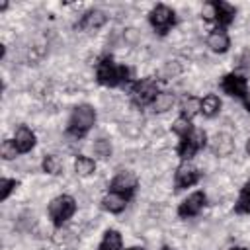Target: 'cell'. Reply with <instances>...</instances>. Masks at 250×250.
<instances>
[{"mask_svg":"<svg viewBox=\"0 0 250 250\" xmlns=\"http://www.w3.org/2000/svg\"><path fill=\"white\" fill-rule=\"evenodd\" d=\"M207 47L213 51V53H227L229 47H230V37L225 29H219L215 27L209 35H207Z\"/></svg>","mask_w":250,"mask_h":250,"instance_id":"cell-14","label":"cell"},{"mask_svg":"<svg viewBox=\"0 0 250 250\" xmlns=\"http://www.w3.org/2000/svg\"><path fill=\"white\" fill-rule=\"evenodd\" d=\"M94 152H96V156H100V158H109V156H111V145H109V141L98 139V141L94 143Z\"/></svg>","mask_w":250,"mask_h":250,"instance_id":"cell-26","label":"cell"},{"mask_svg":"<svg viewBox=\"0 0 250 250\" xmlns=\"http://www.w3.org/2000/svg\"><path fill=\"white\" fill-rule=\"evenodd\" d=\"M234 213H238V215H248L250 213V182H246L240 188L238 199L234 203Z\"/></svg>","mask_w":250,"mask_h":250,"instance_id":"cell-21","label":"cell"},{"mask_svg":"<svg viewBox=\"0 0 250 250\" xmlns=\"http://www.w3.org/2000/svg\"><path fill=\"white\" fill-rule=\"evenodd\" d=\"M174 105V96L172 94H168V92H160L158 94V98L154 100V104L150 105L152 107V111H166V109H170Z\"/></svg>","mask_w":250,"mask_h":250,"instance_id":"cell-23","label":"cell"},{"mask_svg":"<svg viewBox=\"0 0 250 250\" xmlns=\"http://www.w3.org/2000/svg\"><path fill=\"white\" fill-rule=\"evenodd\" d=\"M201 180V172L191 166L189 162H184L176 168V174H174V188L180 191V189H188L191 186H195L197 182Z\"/></svg>","mask_w":250,"mask_h":250,"instance_id":"cell-11","label":"cell"},{"mask_svg":"<svg viewBox=\"0 0 250 250\" xmlns=\"http://www.w3.org/2000/svg\"><path fill=\"white\" fill-rule=\"evenodd\" d=\"M0 154H2L4 160H12V158H16V156L20 154V152H18V146H16V143H14V139L2 141V145H0Z\"/></svg>","mask_w":250,"mask_h":250,"instance_id":"cell-25","label":"cell"},{"mask_svg":"<svg viewBox=\"0 0 250 250\" xmlns=\"http://www.w3.org/2000/svg\"><path fill=\"white\" fill-rule=\"evenodd\" d=\"M160 250H174V248H172V246H162Z\"/></svg>","mask_w":250,"mask_h":250,"instance_id":"cell-32","label":"cell"},{"mask_svg":"<svg viewBox=\"0 0 250 250\" xmlns=\"http://www.w3.org/2000/svg\"><path fill=\"white\" fill-rule=\"evenodd\" d=\"M18 188V182L16 180H10V178H2L0 180V199L6 201L10 197V193Z\"/></svg>","mask_w":250,"mask_h":250,"instance_id":"cell-27","label":"cell"},{"mask_svg":"<svg viewBox=\"0 0 250 250\" xmlns=\"http://www.w3.org/2000/svg\"><path fill=\"white\" fill-rule=\"evenodd\" d=\"M199 113V100L195 96H186L180 102V115L186 119H193Z\"/></svg>","mask_w":250,"mask_h":250,"instance_id":"cell-20","label":"cell"},{"mask_svg":"<svg viewBox=\"0 0 250 250\" xmlns=\"http://www.w3.org/2000/svg\"><path fill=\"white\" fill-rule=\"evenodd\" d=\"M96 123V111L90 104H80L72 109L70 117H68V127L66 133L74 139H82L88 135V131L94 127Z\"/></svg>","mask_w":250,"mask_h":250,"instance_id":"cell-2","label":"cell"},{"mask_svg":"<svg viewBox=\"0 0 250 250\" xmlns=\"http://www.w3.org/2000/svg\"><path fill=\"white\" fill-rule=\"evenodd\" d=\"M96 80L102 86L115 88L131 80V68L125 64H117L111 57H102L96 64Z\"/></svg>","mask_w":250,"mask_h":250,"instance_id":"cell-1","label":"cell"},{"mask_svg":"<svg viewBox=\"0 0 250 250\" xmlns=\"http://www.w3.org/2000/svg\"><path fill=\"white\" fill-rule=\"evenodd\" d=\"M127 203H129V197H125L121 193H115V191H107L102 199V207L107 213H121V211H125Z\"/></svg>","mask_w":250,"mask_h":250,"instance_id":"cell-15","label":"cell"},{"mask_svg":"<svg viewBox=\"0 0 250 250\" xmlns=\"http://www.w3.org/2000/svg\"><path fill=\"white\" fill-rule=\"evenodd\" d=\"M49 219L55 227H62L74 213H76V199L72 195H57L55 199H51L49 203Z\"/></svg>","mask_w":250,"mask_h":250,"instance_id":"cell-3","label":"cell"},{"mask_svg":"<svg viewBox=\"0 0 250 250\" xmlns=\"http://www.w3.org/2000/svg\"><path fill=\"white\" fill-rule=\"evenodd\" d=\"M242 104H244V107H246V111H250V90L246 92V96H244V100H242Z\"/></svg>","mask_w":250,"mask_h":250,"instance_id":"cell-28","label":"cell"},{"mask_svg":"<svg viewBox=\"0 0 250 250\" xmlns=\"http://www.w3.org/2000/svg\"><path fill=\"white\" fill-rule=\"evenodd\" d=\"M207 205V195L203 191H193L189 193L180 205H178V217L182 219H191L201 213V209Z\"/></svg>","mask_w":250,"mask_h":250,"instance_id":"cell-10","label":"cell"},{"mask_svg":"<svg viewBox=\"0 0 250 250\" xmlns=\"http://www.w3.org/2000/svg\"><path fill=\"white\" fill-rule=\"evenodd\" d=\"M205 145H207V133H205L203 129H197V127H195L189 135L180 137V143H178L176 152H178V156H180L184 162H189Z\"/></svg>","mask_w":250,"mask_h":250,"instance_id":"cell-6","label":"cell"},{"mask_svg":"<svg viewBox=\"0 0 250 250\" xmlns=\"http://www.w3.org/2000/svg\"><path fill=\"white\" fill-rule=\"evenodd\" d=\"M41 168L45 174H51V176H57L62 172V160L57 156V154H47L43 156V162H41Z\"/></svg>","mask_w":250,"mask_h":250,"instance_id":"cell-22","label":"cell"},{"mask_svg":"<svg viewBox=\"0 0 250 250\" xmlns=\"http://www.w3.org/2000/svg\"><path fill=\"white\" fill-rule=\"evenodd\" d=\"M211 148L217 156H229L232 150H234V141L230 135L227 133H217L211 141Z\"/></svg>","mask_w":250,"mask_h":250,"instance_id":"cell-17","label":"cell"},{"mask_svg":"<svg viewBox=\"0 0 250 250\" xmlns=\"http://www.w3.org/2000/svg\"><path fill=\"white\" fill-rule=\"evenodd\" d=\"M229 250H246V248H242V246H232V248H229Z\"/></svg>","mask_w":250,"mask_h":250,"instance_id":"cell-31","label":"cell"},{"mask_svg":"<svg viewBox=\"0 0 250 250\" xmlns=\"http://www.w3.org/2000/svg\"><path fill=\"white\" fill-rule=\"evenodd\" d=\"M105 14L102 12V10H88L82 18H80V21L76 23V27H80V29H84V31H96V29H100L104 23H105Z\"/></svg>","mask_w":250,"mask_h":250,"instance_id":"cell-13","label":"cell"},{"mask_svg":"<svg viewBox=\"0 0 250 250\" xmlns=\"http://www.w3.org/2000/svg\"><path fill=\"white\" fill-rule=\"evenodd\" d=\"M125 250H145V248H141V246H131V248H125Z\"/></svg>","mask_w":250,"mask_h":250,"instance_id":"cell-30","label":"cell"},{"mask_svg":"<svg viewBox=\"0 0 250 250\" xmlns=\"http://www.w3.org/2000/svg\"><path fill=\"white\" fill-rule=\"evenodd\" d=\"M193 129H195V127H193L191 119H186V117H182V115H180V117L174 121V125H172V131L178 135V139H180V137H186V135H189Z\"/></svg>","mask_w":250,"mask_h":250,"instance_id":"cell-24","label":"cell"},{"mask_svg":"<svg viewBox=\"0 0 250 250\" xmlns=\"http://www.w3.org/2000/svg\"><path fill=\"white\" fill-rule=\"evenodd\" d=\"M221 88L227 96L244 100V96L248 92V80L238 72H229L221 78Z\"/></svg>","mask_w":250,"mask_h":250,"instance_id":"cell-9","label":"cell"},{"mask_svg":"<svg viewBox=\"0 0 250 250\" xmlns=\"http://www.w3.org/2000/svg\"><path fill=\"white\" fill-rule=\"evenodd\" d=\"M158 94L160 90L154 78H141L131 86V100L137 107H150Z\"/></svg>","mask_w":250,"mask_h":250,"instance_id":"cell-5","label":"cell"},{"mask_svg":"<svg viewBox=\"0 0 250 250\" xmlns=\"http://www.w3.org/2000/svg\"><path fill=\"white\" fill-rule=\"evenodd\" d=\"M148 23L158 35H166L176 25V12L166 4H156L148 12Z\"/></svg>","mask_w":250,"mask_h":250,"instance_id":"cell-7","label":"cell"},{"mask_svg":"<svg viewBox=\"0 0 250 250\" xmlns=\"http://www.w3.org/2000/svg\"><path fill=\"white\" fill-rule=\"evenodd\" d=\"M139 186V180L137 176L131 172V170H123L119 174L113 176V180L109 182V191H115V193H121L125 197H133L135 195V189Z\"/></svg>","mask_w":250,"mask_h":250,"instance_id":"cell-8","label":"cell"},{"mask_svg":"<svg viewBox=\"0 0 250 250\" xmlns=\"http://www.w3.org/2000/svg\"><path fill=\"white\" fill-rule=\"evenodd\" d=\"M35 133L29 129V127H25V125H21V127H18L16 129V133H14V143H16V146H18V152L20 154H25V152H29L33 146H35Z\"/></svg>","mask_w":250,"mask_h":250,"instance_id":"cell-12","label":"cell"},{"mask_svg":"<svg viewBox=\"0 0 250 250\" xmlns=\"http://www.w3.org/2000/svg\"><path fill=\"white\" fill-rule=\"evenodd\" d=\"M221 98L217 96V94H207V96H203L201 100H199V113L203 115V117H215V115H219V111H221Z\"/></svg>","mask_w":250,"mask_h":250,"instance_id":"cell-16","label":"cell"},{"mask_svg":"<svg viewBox=\"0 0 250 250\" xmlns=\"http://www.w3.org/2000/svg\"><path fill=\"white\" fill-rule=\"evenodd\" d=\"M244 148H246V154H250V137L246 139V145H244Z\"/></svg>","mask_w":250,"mask_h":250,"instance_id":"cell-29","label":"cell"},{"mask_svg":"<svg viewBox=\"0 0 250 250\" xmlns=\"http://www.w3.org/2000/svg\"><path fill=\"white\" fill-rule=\"evenodd\" d=\"M98 250H123V238H121L119 230H115V229L105 230Z\"/></svg>","mask_w":250,"mask_h":250,"instance_id":"cell-18","label":"cell"},{"mask_svg":"<svg viewBox=\"0 0 250 250\" xmlns=\"http://www.w3.org/2000/svg\"><path fill=\"white\" fill-rule=\"evenodd\" d=\"M234 16H236V8L229 2L215 0V2L205 4V8H203V18L209 21H215L219 29L229 27L234 21Z\"/></svg>","mask_w":250,"mask_h":250,"instance_id":"cell-4","label":"cell"},{"mask_svg":"<svg viewBox=\"0 0 250 250\" xmlns=\"http://www.w3.org/2000/svg\"><path fill=\"white\" fill-rule=\"evenodd\" d=\"M74 172H76L78 176H82V178L92 176V174L96 172V160L90 158V156H84V154L76 156V158H74Z\"/></svg>","mask_w":250,"mask_h":250,"instance_id":"cell-19","label":"cell"}]
</instances>
